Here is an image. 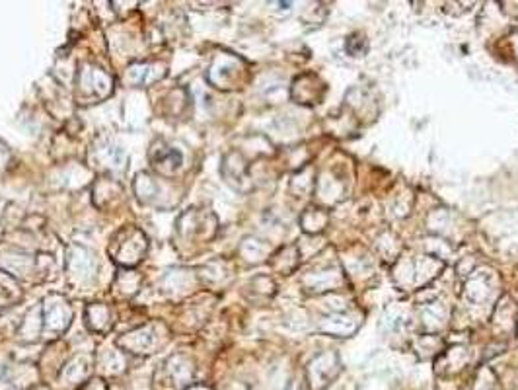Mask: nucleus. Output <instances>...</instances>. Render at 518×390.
I'll list each match as a JSON object with an SVG mask.
<instances>
[{"instance_id":"7","label":"nucleus","mask_w":518,"mask_h":390,"mask_svg":"<svg viewBox=\"0 0 518 390\" xmlns=\"http://www.w3.org/2000/svg\"><path fill=\"white\" fill-rule=\"evenodd\" d=\"M152 162H154L156 168L162 170V172H173L176 168H180L181 154L173 151V149H166L164 152L154 151V154H152Z\"/></svg>"},{"instance_id":"8","label":"nucleus","mask_w":518,"mask_h":390,"mask_svg":"<svg viewBox=\"0 0 518 390\" xmlns=\"http://www.w3.org/2000/svg\"><path fill=\"white\" fill-rule=\"evenodd\" d=\"M86 316L90 328H94V330H106V328H109V311L106 306H101V304L90 306Z\"/></svg>"},{"instance_id":"4","label":"nucleus","mask_w":518,"mask_h":390,"mask_svg":"<svg viewBox=\"0 0 518 390\" xmlns=\"http://www.w3.org/2000/svg\"><path fill=\"white\" fill-rule=\"evenodd\" d=\"M71 324V309L63 299H51L44 304V326L47 332H63Z\"/></svg>"},{"instance_id":"6","label":"nucleus","mask_w":518,"mask_h":390,"mask_svg":"<svg viewBox=\"0 0 518 390\" xmlns=\"http://www.w3.org/2000/svg\"><path fill=\"white\" fill-rule=\"evenodd\" d=\"M154 341H156L154 328H152V326H146V328H141L137 332L127 334V336L121 340V346L129 347V349H133L135 354H148V349L154 346Z\"/></svg>"},{"instance_id":"9","label":"nucleus","mask_w":518,"mask_h":390,"mask_svg":"<svg viewBox=\"0 0 518 390\" xmlns=\"http://www.w3.org/2000/svg\"><path fill=\"white\" fill-rule=\"evenodd\" d=\"M135 188H137V197H141L143 201L151 199V197H154V194H156V186H154V181H152L146 174H141V176H137V184H135Z\"/></svg>"},{"instance_id":"5","label":"nucleus","mask_w":518,"mask_h":390,"mask_svg":"<svg viewBox=\"0 0 518 390\" xmlns=\"http://www.w3.org/2000/svg\"><path fill=\"white\" fill-rule=\"evenodd\" d=\"M166 74L164 66L160 65H133L127 71V80H129L133 86H144V84H151L156 82Z\"/></svg>"},{"instance_id":"3","label":"nucleus","mask_w":518,"mask_h":390,"mask_svg":"<svg viewBox=\"0 0 518 390\" xmlns=\"http://www.w3.org/2000/svg\"><path fill=\"white\" fill-rule=\"evenodd\" d=\"M111 79L108 74L96 69V66H82V71L78 73V86L82 94H92L94 98L101 100L111 92Z\"/></svg>"},{"instance_id":"10","label":"nucleus","mask_w":518,"mask_h":390,"mask_svg":"<svg viewBox=\"0 0 518 390\" xmlns=\"http://www.w3.org/2000/svg\"><path fill=\"white\" fill-rule=\"evenodd\" d=\"M288 390H300V389H298V383L290 384V386H288Z\"/></svg>"},{"instance_id":"1","label":"nucleus","mask_w":518,"mask_h":390,"mask_svg":"<svg viewBox=\"0 0 518 390\" xmlns=\"http://www.w3.org/2000/svg\"><path fill=\"white\" fill-rule=\"evenodd\" d=\"M144 252H146V239L137 229L121 232L119 240H116V244L111 248L113 260L123 266H135L143 258Z\"/></svg>"},{"instance_id":"11","label":"nucleus","mask_w":518,"mask_h":390,"mask_svg":"<svg viewBox=\"0 0 518 390\" xmlns=\"http://www.w3.org/2000/svg\"><path fill=\"white\" fill-rule=\"evenodd\" d=\"M193 390H207V389H193Z\"/></svg>"},{"instance_id":"2","label":"nucleus","mask_w":518,"mask_h":390,"mask_svg":"<svg viewBox=\"0 0 518 390\" xmlns=\"http://www.w3.org/2000/svg\"><path fill=\"white\" fill-rule=\"evenodd\" d=\"M339 371H341V363H339L337 354L325 351V354L318 355L316 359L308 365L310 390L327 389L331 381H335Z\"/></svg>"},{"instance_id":"12","label":"nucleus","mask_w":518,"mask_h":390,"mask_svg":"<svg viewBox=\"0 0 518 390\" xmlns=\"http://www.w3.org/2000/svg\"><path fill=\"white\" fill-rule=\"evenodd\" d=\"M0 162H2V156H0Z\"/></svg>"}]
</instances>
